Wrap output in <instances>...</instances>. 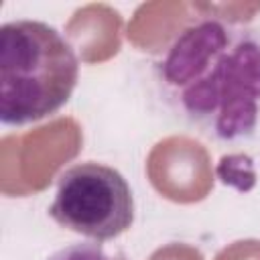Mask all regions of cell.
<instances>
[{
  "mask_svg": "<svg viewBox=\"0 0 260 260\" xmlns=\"http://www.w3.org/2000/svg\"><path fill=\"white\" fill-rule=\"evenodd\" d=\"M169 112L219 144L260 132V24L201 16L183 26L152 67Z\"/></svg>",
  "mask_w": 260,
  "mask_h": 260,
  "instance_id": "1",
  "label": "cell"
},
{
  "mask_svg": "<svg viewBox=\"0 0 260 260\" xmlns=\"http://www.w3.org/2000/svg\"><path fill=\"white\" fill-rule=\"evenodd\" d=\"M134 195L124 175L104 162L83 160L57 177L49 205L53 221L73 234L108 242L134 223Z\"/></svg>",
  "mask_w": 260,
  "mask_h": 260,
  "instance_id": "3",
  "label": "cell"
},
{
  "mask_svg": "<svg viewBox=\"0 0 260 260\" xmlns=\"http://www.w3.org/2000/svg\"><path fill=\"white\" fill-rule=\"evenodd\" d=\"M79 59L43 20L18 18L0 28V120L24 126L57 114L75 91Z\"/></svg>",
  "mask_w": 260,
  "mask_h": 260,
  "instance_id": "2",
  "label": "cell"
},
{
  "mask_svg": "<svg viewBox=\"0 0 260 260\" xmlns=\"http://www.w3.org/2000/svg\"><path fill=\"white\" fill-rule=\"evenodd\" d=\"M45 260H128L124 254H110L98 242H73Z\"/></svg>",
  "mask_w": 260,
  "mask_h": 260,
  "instance_id": "4",
  "label": "cell"
}]
</instances>
